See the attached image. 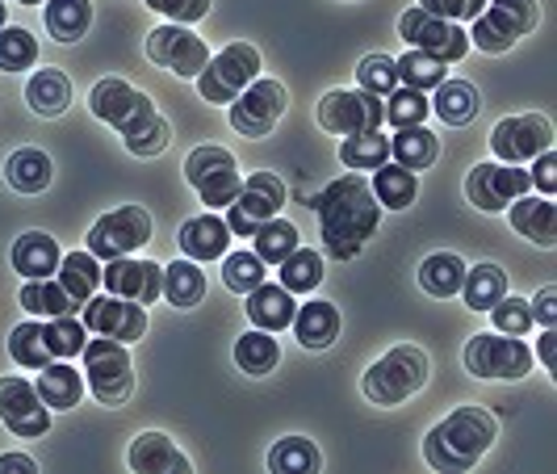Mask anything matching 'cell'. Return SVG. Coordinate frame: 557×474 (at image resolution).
Returning <instances> with one entry per match:
<instances>
[{"instance_id": "41", "label": "cell", "mask_w": 557, "mask_h": 474, "mask_svg": "<svg viewBox=\"0 0 557 474\" xmlns=\"http://www.w3.org/2000/svg\"><path fill=\"white\" fill-rule=\"evenodd\" d=\"M339 160L352 168V172H373L377 165L391 160V139L382 131H369V135H348L339 147Z\"/></svg>"}, {"instance_id": "14", "label": "cell", "mask_w": 557, "mask_h": 474, "mask_svg": "<svg viewBox=\"0 0 557 474\" xmlns=\"http://www.w3.org/2000/svg\"><path fill=\"white\" fill-rule=\"evenodd\" d=\"M554 143V126L549 118L541 113H516V118H503L491 135V151L499 156L503 165H529L541 151H549Z\"/></svg>"}, {"instance_id": "2", "label": "cell", "mask_w": 557, "mask_h": 474, "mask_svg": "<svg viewBox=\"0 0 557 474\" xmlns=\"http://www.w3.org/2000/svg\"><path fill=\"white\" fill-rule=\"evenodd\" d=\"M88 110L101 122H110L122 135L131 156H160L168 147V122L156 113L151 97H143L139 88H131L126 81H101L88 93Z\"/></svg>"}, {"instance_id": "33", "label": "cell", "mask_w": 557, "mask_h": 474, "mask_svg": "<svg viewBox=\"0 0 557 474\" xmlns=\"http://www.w3.org/2000/svg\"><path fill=\"white\" fill-rule=\"evenodd\" d=\"M281 362V349L273 332H264V328H251L248 336H239L235 340V365L251 374V378H264V374H273Z\"/></svg>"}, {"instance_id": "5", "label": "cell", "mask_w": 557, "mask_h": 474, "mask_svg": "<svg viewBox=\"0 0 557 474\" xmlns=\"http://www.w3.org/2000/svg\"><path fill=\"white\" fill-rule=\"evenodd\" d=\"M81 357H84V374H88V387H92V394L101 403L117 408V403L131 399V391H135V365H131V353H126L122 340H110V336L84 340Z\"/></svg>"}, {"instance_id": "36", "label": "cell", "mask_w": 557, "mask_h": 474, "mask_svg": "<svg viewBox=\"0 0 557 474\" xmlns=\"http://www.w3.org/2000/svg\"><path fill=\"white\" fill-rule=\"evenodd\" d=\"M428 106L441 113L448 126H466L478 113V88L466 81H441L436 84V101H428Z\"/></svg>"}, {"instance_id": "4", "label": "cell", "mask_w": 557, "mask_h": 474, "mask_svg": "<svg viewBox=\"0 0 557 474\" xmlns=\"http://www.w3.org/2000/svg\"><path fill=\"white\" fill-rule=\"evenodd\" d=\"M423 382H428V357L419 349H411V344H403V349H391L382 362L369 365L364 399L377 403V408H394V403L411 399Z\"/></svg>"}, {"instance_id": "52", "label": "cell", "mask_w": 557, "mask_h": 474, "mask_svg": "<svg viewBox=\"0 0 557 474\" xmlns=\"http://www.w3.org/2000/svg\"><path fill=\"white\" fill-rule=\"evenodd\" d=\"M147 9L164 13L168 22H176V26H194L210 13V0H147Z\"/></svg>"}, {"instance_id": "31", "label": "cell", "mask_w": 557, "mask_h": 474, "mask_svg": "<svg viewBox=\"0 0 557 474\" xmlns=\"http://www.w3.org/2000/svg\"><path fill=\"white\" fill-rule=\"evenodd\" d=\"M160 294H164L172 307L189 311L201 303V294H206V274L197 269V260H172L164 269V285H160Z\"/></svg>"}, {"instance_id": "54", "label": "cell", "mask_w": 557, "mask_h": 474, "mask_svg": "<svg viewBox=\"0 0 557 474\" xmlns=\"http://www.w3.org/2000/svg\"><path fill=\"white\" fill-rule=\"evenodd\" d=\"M529 181H532V190H536L541 197L557 194V156H554V151H541V156H536Z\"/></svg>"}, {"instance_id": "15", "label": "cell", "mask_w": 557, "mask_h": 474, "mask_svg": "<svg viewBox=\"0 0 557 474\" xmlns=\"http://www.w3.org/2000/svg\"><path fill=\"white\" fill-rule=\"evenodd\" d=\"M285 113V84L251 81L235 101H231V126L248 139H264Z\"/></svg>"}, {"instance_id": "38", "label": "cell", "mask_w": 557, "mask_h": 474, "mask_svg": "<svg viewBox=\"0 0 557 474\" xmlns=\"http://www.w3.org/2000/svg\"><path fill=\"white\" fill-rule=\"evenodd\" d=\"M461 294H466V307L474 311H491L507 294V274L499 265H478V269H466V281H461Z\"/></svg>"}, {"instance_id": "25", "label": "cell", "mask_w": 557, "mask_h": 474, "mask_svg": "<svg viewBox=\"0 0 557 474\" xmlns=\"http://www.w3.org/2000/svg\"><path fill=\"white\" fill-rule=\"evenodd\" d=\"M294 336H298V344L302 349H327L335 344V336H339V311L332 303H323V299H314V303H302V307L294 311Z\"/></svg>"}, {"instance_id": "48", "label": "cell", "mask_w": 557, "mask_h": 474, "mask_svg": "<svg viewBox=\"0 0 557 474\" xmlns=\"http://www.w3.org/2000/svg\"><path fill=\"white\" fill-rule=\"evenodd\" d=\"M42 336H47V349H51V357H59V362H67V357H81L84 340H88L84 324H81V319H72V315H55L51 324H42Z\"/></svg>"}, {"instance_id": "16", "label": "cell", "mask_w": 557, "mask_h": 474, "mask_svg": "<svg viewBox=\"0 0 557 474\" xmlns=\"http://www.w3.org/2000/svg\"><path fill=\"white\" fill-rule=\"evenodd\" d=\"M147 56L151 63H160L168 72H176V76H201V68L210 63V51H206V42L197 38L189 26H156L147 34Z\"/></svg>"}, {"instance_id": "57", "label": "cell", "mask_w": 557, "mask_h": 474, "mask_svg": "<svg viewBox=\"0 0 557 474\" xmlns=\"http://www.w3.org/2000/svg\"><path fill=\"white\" fill-rule=\"evenodd\" d=\"M9 471L34 474L38 466H34V458H26V453H4V458H0V474H9Z\"/></svg>"}, {"instance_id": "49", "label": "cell", "mask_w": 557, "mask_h": 474, "mask_svg": "<svg viewBox=\"0 0 557 474\" xmlns=\"http://www.w3.org/2000/svg\"><path fill=\"white\" fill-rule=\"evenodd\" d=\"M223 281L235 294H251L264 281V260L256 252H231L223 260Z\"/></svg>"}, {"instance_id": "34", "label": "cell", "mask_w": 557, "mask_h": 474, "mask_svg": "<svg viewBox=\"0 0 557 474\" xmlns=\"http://www.w3.org/2000/svg\"><path fill=\"white\" fill-rule=\"evenodd\" d=\"M461 281H466V260L453 256V252H436L419 265V285L436 299H453L461 290Z\"/></svg>"}, {"instance_id": "39", "label": "cell", "mask_w": 557, "mask_h": 474, "mask_svg": "<svg viewBox=\"0 0 557 474\" xmlns=\"http://www.w3.org/2000/svg\"><path fill=\"white\" fill-rule=\"evenodd\" d=\"M22 307H26L29 315L55 319V315H72L76 303L67 299V290L59 285V278H26V285H22Z\"/></svg>"}, {"instance_id": "43", "label": "cell", "mask_w": 557, "mask_h": 474, "mask_svg": "<svg viewBox=\"0 0 557 474\" xmlns=\"http://www.w3.org/2000/svg\"><path fill=\"white\" fill-rule=\"evenodd\" d=\"M251 240H256V256L264 265H281L289 252L298 248V227L285 223V219H269V223H260L251 231Z\"/></svg>"}, {"instance_id": "35", "label": "cell", "mask_w": 557, "mask_h": 474, "mask_svg": "<svg viewBox=\"0 0 557 474\" xmlns=\"http://www.w3.org/2000/svg\"><path fill=\"white\" fill-rule=\"evenodd\" d=\"M391 156H394V165L419 172V168H428L441 156V143H436V135H432L428 126H403L391 139Z\"/></svg>"}, {"instance_id": "23", "label": "cell", "mask_w": 557, "mask_h": 474, "mask_svg": "<svg viewBox=\"0 0 557 474\" xmlns=\"http://www.w3.org/2000/svg\"><path fill=\"white\" fill-rule=\"evenodd\" d=\"M226 244H231V227L219 215H197L189 223L181 227V248L189 260H223Z\"/></svg>"}, {"instance_id": "53", "label": "cell", "mask_w": 557, "mask_h": 474, "mask_svg": "<svg viewBox=\"0 0 557 474\" xmlns=\"http://www.w3.org/2000/svg\"><path fill=\"white\" fill-rule=\"evenodd\" d=\"M419 9L423 13H432V17H445V22H474L478 13L486 9V0H419Z\"/></svg>"}, {"instance_id": "46", "label": "cell", "mask_w": 557, "mask_h": 474, "mask_svg": "<svg viewBox=\"0 0 557 474\" xmlns=\"http://www.w3.org/2000/svg\"><path fill=\"white\" fill-rule=\"evenodd\" d=\"M38 59V38L22 26L0 29V72H29Z\"/></svg>"}, {"instance_id": "22", "label": "cell", "mask_w": 557, "mask_h": 474, "mask_svg": "<svg viewBox=\"0 0 557 474\" xmlns=\"http://www.w3.org/2000/svg\"><path fill=\"white\" fill-rule=\"evenodd\" d=\"M131 471L135 474H189V458L168 441L164 433H143L131 446Z\"/></svg>"}, {"instance_id": "8", "label": "cell", "mask_w": 557, "mask_h": 474, "mask_svg": "<svg viewBox=\"0 0 557 474\" xmlns=\"http://www.w3.org/2000/svg\"><path fill=\"white\" fill-rule=\"evenodd\" d=\"M185 181L214 210H226L235 202V194H239V185H244V177L235 168V156L223 151V147H194L189 160H185Z\"/></svg>"}, {"instance_id": "10", "label": "cell", "mask_w": 557, "mask_h": 474, "mask_svg": "<svg viewBox=\"0 0 557 474\" xmlns=\"http://www.w3.org/2000/svg\"><path fill=\"white\" fill-rule=\"evenodd\" d=\"M319 126L323 131H332V135H369V131H382V122H386V106H382V97H373V93H364V88H352V93H344V88H335L327 93L323 101H319Z\"/></svg>"}, {"instance_id": "28", "label": "cell", "mask_w": 557, "mask_h": 474, "mask_svg": "<svg viewBox=\"0 0 557 474\" xmlns=\"http://www.w3.org/2000/svg\"><path fill=\"white\" fill-rule=\"evenodd\" d=\"M59 285L67 290V299L84 307L92 294H97V285H101V265H97V256L92 252H67V256H59Z\"/></svg>"}, {"instance_id": "26", "label": "cell", "mask_w": 557, "mask_h": 474, "mask_svg": "<svg viewBox=\"0 0 557 474\" xmlns=\"http://www.w3.org/2000/svg\"><path fill=\"white\" fill-rule=\"evenodd\" d=\"M34 391H38V399H42L47 408L67 412V408H76V403H81L84 378L67 362H51V365H42V374H38Z\"/></svg>"}, {"instance_id": "47", "label": "cell", "mask_w": 557, "mask_h": 474, "mask_svg": "<svg viewBox=\"0 0 557 474\" xmlns=\"http://www.w3.org/2000/svg\"><path fill=\"white\" fill-rule=\"evenodd\" d=\"M382 106H386V122H391L394 131H403V126H423V118H428V93H419V88H394L391 97H382Z\"/></svg>"}, {"instance_id": "32", "label": "cell", "mask_w": 557, "mask_h": 474, "mask_svg": "<svg viewBox=\"0 0 557 474\" xmlns=\"http://www.w3.org/2000/svg\"><path fill=\"white\" fill-rule=\"evenodd\" d=\"M51 160L38 151V147H22V151H13L9 156V165H4V177H9V185L17 190V194H42L47 185H51Z\"/></svg>"}, {"instance_id": "19", "label": "cell", "mask_w": 557, "mask_h": 474, "mask_svg": "<svg viewBox=\"0 0 557 474\" xmlns=\"http://www.w3.org/2000/svg\"><path fill=\"white\" fill-rule=\"evenodd\" d=\"M84 328L131 344V340H139V336L147 332V315H143V307L131 303V299H117V294H101V299H97V294H92V299L84 303Z\"/></svg>"}, {"instance_id": "17", "label": "cell", "mask_w": 557, "mask_h": 474, "mask_svg": "<svg viewBox=\"0 0 557 474\" xmlns=\"http://www.w3.org/2000/svg\"><path fill=\"white\" fill-rule=\"evenodd\" d=\"M532 190L529 172L520 165H478L470 172V181H466V194L474 202L478 210H486V215H495V210H507L516 197H524Z\"/></svg>"}, {"instance_id": "45", "label": "cell", "mask_w": 557, "mask_h": 474, "mask_svg": "<svg viewBox=\"0 0 557 474\" xmlns=\"http://www.w3.org/2000/svg\"><path fill=\"white\" fill-rule=\"evenodd\" d=\"M9 353H13V362L26 365V369H42V365H51V349H47V336H42V324L34 319V324H22V328H13L9 336Z\"/></svg>"}, {"instance_id": "18", "label": "cell", "mask_w": 557, "mask_h": 474, "mask_svg": "<svg viewBox=\"0 0 557 474\" xmlns=\"http://www.w3.org/2000/svg\"><path fill=\"white\" fill-rule=\"evenodd\" d=\"M0 420L13 437H42L51 428V408L38 399L26 378H0Z\"/></svg>"}, {"instance_id": "55", "label": "cell", "mask_w": 557, "mask_h": 474, "mask_svg": "<svg viewBox=\"0 0 557 474\" xmlns=\"http://www.w3.org/2000/svg\"><path fill=\"white\" fill-rule=\"evenodd\" d=\"M529 311H532V324L554 328V324H557V290H554V285H545V290H541V294L529 303Z\"/></svg>"}, {"instance_id": "1", "label": "cell", "mask_w": 557, "mask_h": 474, "mask_svg": "<svg viewBox=\"0 0 557 474\" xmlns=\"http://www.w3.org/2000/svg\"><path fill=\"white\" fill-rule=\"evenodd\" d=\"M314 210H319L323 252L332 260H352L364 248V240L382 223V206H377V197H373L361 172H348L332 185H323Z\"/></svg>"}, {"instance_id": "9", "label": "cell", "mask_w": 557, "mask_h": 474, "mask_svg": "<svg viewBox=\"0 0 557 474\" xmlns=\"http://www.w3.org/2000/svg\"><path fill=\"white\" fill-rule=\"evenodd\" d=\"M151 240V215L143 206H117L110 215H101L88 231V252L97 260H117V256H135Z\"/></svg>"}, {"instance_id": "12", "label": "cell", "mask_w": 557, "mask_h": 474, "mask_svg": "<svg viewBox=\"0 0 557 474\" xmlns=\"http://www.w3.org/2000/svg\"><path fill=\"white\" fill-rule=\"evenodd\" d=\"M466 369L478 378H524L532 369V349L520 336L482 332L466 344Z\"/></svg>"}, {"instance_id": "24", "label": "cell", "mask_w": 557, "mask_h": 474, "mask_svg": "<svg viewBox=\"0 0 557 474\" xmlns=\"http://www.w3.org/2000/svg\"><path fill=\"white\" fill-rule=\"evenodd\" d=\"M294 311H298V303H294V294L285 285H264L260 281L248 294V319L256 328H264V332L289 328L294 324Z\"/></svg>"}, {"instance_id": "51", "label": "cell", "mask_w": 557, "mask_h": 474, "mask_svg": "<svg viewBox=\"0 0 557 474\" xmlns=\"http://www.w3.org/2000/svg\"><path fill=\"white\" fill-rule=\"evenodd\" d=\"M491 319H495V328L507 336H529V328H532L529 303H524V299H507V294L491 307Z\"/></svg>"}, {"instance_id": "56", "label": "cell", "mask_w": 557, "mask_h": 474, "mask_svg": "<svg viewBox=\"0 0 557 474\" xmlns=\"http://www.w3.org/2000/svg\"><path fill=\"white\" fill-rule=\"evenodd\" d=\"M541 362H545L549 374H557V332L554 328H545V332H541Z\"/></svg>"}, {"instance_id": "37", "label": "cell", "mask_w": 557, "mask_h": 474, "mask_svg": "<svg viewBox=\"0 0 557 474\" xmlns=\"http://www.w3.org/2000/svg\"><path fill=\"white\" fill-rule=\"evenodd\" d=\"M42 22H47V29L55 34L59 42H76V38H84L88 22H92V4L88 0H47Z\"/></svg>"}, {"instance_id": "6", "label": "cell", "mask_w": 557, "mask_h": 474, "mask_svg": "<svg viewBox=\"0 0 557 474\" xmlns=\"http://www.w3.org/2000/svg\"><path fill=\"white\" fill-rule=\"evenodd\" d=\"M256 72H260V51L251 42H231L226 51H219V56L201 68L197 88H201V97L210 106H231L256 81Z\"/></svg>"}, {"instance_id": "3", "label": "cell", "mask_w": 557, "mask_h": 474, "mask_svg": "<svg viewBox=\"0 0 557 474\" xmlns=\"http://www.w3.org/2000/svg\"><path fill=\"white\" fill-rule=\"evenodd\" d=\"M495 433H499V424H495L491 412H482V408H457L453 416H445L428 433L423 458H428L432 471L461 474L470 471L478 458L491 449Z\"/></svg>"}, {"instance_id": "11", "label": "cell", "mask_w": 557, "mask_h": 474, "mask_svg": "<svg viewBox=\"0 0 557 474\" xmlns=\"http://www.w3.org/2000/svg\"><path fill=\"white\" fill-rule=\"evenodd\" d=\"M281 206H285V181L277 172H251L239 185L235 202L226 206V227H231V235H251L260 223L277 219Z\"/></svg>"}, {"instance_id": "40", "label": "cell", "mask_w": 557, "mask_h": 474, "mask_svg": "<svg viewBox=\"0 0 557 474\" xmlns=\"http://www.w3.org/2000/svg\"><path fill=\"white\" fill-rule=\"evenodd\" d=\"M277 269H281V285H285L289 294H310V290L323 281V256L310 248H294Z\"/></svg>"}, {"instance_id": "29", "label": "cell", "mask_w": 557, "mask_h": 474, "mask_svg": "<svg viewBox=\"0 0 557 474\" xmlns=\"http://www.w3.org/2000/svg\"><path fill=\"white\" fill-rule=\"evenodd\" d=\"M26 101L34 113H42V118H59V113L72 106V84L63 72L55 68H47V72H34L26 84Z\"/></svg>"}, {"instance_id": "44", "label": "cell", "mask_w": 557, "mask_h": 474, "mask_svg": "<svg viewBox=\"0 0 557 474\" xmlns=\"http://www.w3.org/2000/svg\"><path fill=\"white\" fill-rule=\"evenodd\" d=\"M394 68H398V84L403 88H419V93H428V88H436L441 81H448V63L441 59L423 56V51H407L403 59H394Z\"/></svg>"}, {"instance_id": "58", "label": "cell", "mask_w": 557, "mask_h": 474, "mask_svg": "<svg viewBox=\"0 0 557 474\" xmlns=\"http://www.w3.org/2000/svg\"><path fill=\"white\" fill-rule=\"evenodd\" d=\"M22 4H47V0H22Z\"/></svg>"}, {"instance_id": "13", "label": "cell", "mask_w": 557, "mask_h": 474, "mask_svg": "<svg viewBox=\"0 0 557 474\" xmlns=\"http://www.w3.org/2000/svg\"><path fill=\"white\" fill-rule=\"evenodd\" d=\"M398 34L411 42V51H423V56L441 59V63H461V56L470 51V34L466 29L457 26V22L423 13L419 4L398 17Z\"/></svg>"}, {"instance_id": "42", "label": "cell", "mask_w": 557, "mask_h": 474, "mask_svg": "<svg viewBox=\"0 0 557 474\" xmlns=\"http://www.w3.org/2000/svg\"><path fill=\"white\" fill-rule=\"evenodd\" d=\"M319 462H323V458H319L314 441H307V437H285V441H277L273 453H269L273 474H314Z\"/></svg>"}, {"instance_id": "21", "label": "cell", "mask_w": 557, "mask_h": 474, "mask_svg": "<svg viewBox=\"0 0 557 474\" xmlns=\"http://www.w3.org/2000/svg\"><path fill=\"white\" fill-rule=\"evenodd\" d=\"M511 227L524 235V240H532V244H541V248H554L557 244V206H554V197H516L511 206Z\"/></svg>"}, {"instance_id": "20", "label": "cell", "mask_w": 557, "mask_h": 474, "mask_svg": "<svg viewBox=\"0 0 557 474\" xmlns=\"http://www.w3.org/2000/svg\"><path fill=\"white\" fill-rule=\"evenodd\" d=\"M101 285L117 294V299H131V303H156L160 299V285H164V269L156 260H135V256H117L101 269Z\"/></svg>"}, {"instance_id": "50", "label": "cell", "mask_w": 557, "mask_h": 474, "mask_svg": "<svg viewBox=\"0 0 557 474\" xmlns=\"http://www.w3.org/2000/svg\"><path fill=\"white\" fill-rule=\"evenodd\" d=\"M357 81L373 97H391L394 88H398V68H394L391 56H369L361 63V72H357Z\"/></svg>"}, {"instance_id": "30", "label": "cell", "mask_w": 557, "mask_h": 474, "mask_svg": "<svg viewBox=\"0 0 557 474\" xmlns=\"http://www.w3.org/2000/svg\"><path fill=\"white\" fill-rule=\"evenodd\" d=\"M369 190L377 197V206H391V210H407L411 202H416V172L403 165H377L373 168V181H369Z\"/></svg>"}, {"instance_id": "27", "label": "cell", "mask_w": 557, "mask_h": 474, "mask_svg": "<svg viewBox=\"0 0 557 474\" xmlns=\"http://www.w3.org/2000/svg\"><path fill=\"white\" fill-rule=\"evenodd\" d=\"M59 256L63 252H59V244L47 231H29L13 244V269L22 278H51L59 269Z\"/></svg>"}, {"instance_id": "7", "label": "cell", "mask_w": 557, "mask_h": 474, "mask_svg": "<svg viewBox=\"0 0 557 474\" xmlns=\"http://www.w3.org/2000/svg\"><path fill=\"white\" fill-rule=\"evenodd\" d=\"M491 9H482L470 29V47L499 56L507 47H516V38H524L536 26V0H486Z\"/></svg>"}, {"instance_id": "59", "label": "cell", "mask_w": 557, "mask_h": 474, "mask_svg": "<svg viewBox=\"0 0 557 474\" xmlns=\"http://www.w3.org/2000/svg\"><path fill=\"white\" fill-rule=\"evenodd\" d=\"M0 29H4V4H0Z\"/></svg>"}]
</instances>
